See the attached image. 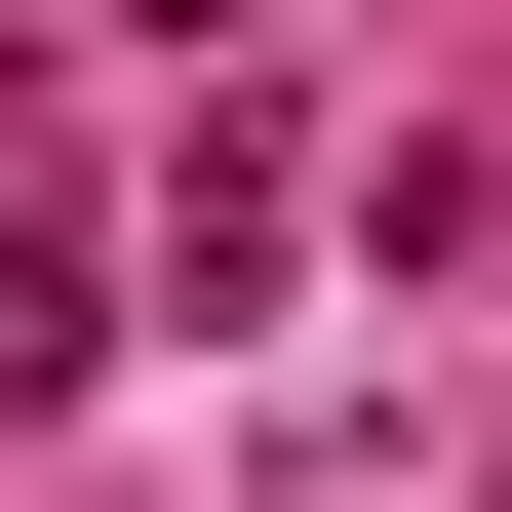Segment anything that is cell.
I'll return each mask as SVG.
<instances>
[{
  "label": "cell",
  "mask_w": 512,
  "mask_h": 512,
  "mask_svg": "<svg viewBox=\"0 0 512 512\" xmlns=\"http://www.w3.org/2000/svg\"><path fill=\"white\" fill-rule=\"evenodd\" d=\"M119 355V276H79V197H0V394H79Z\"/></svg>",
  "instance_id": "6da1fadb"
}]
</instances>
